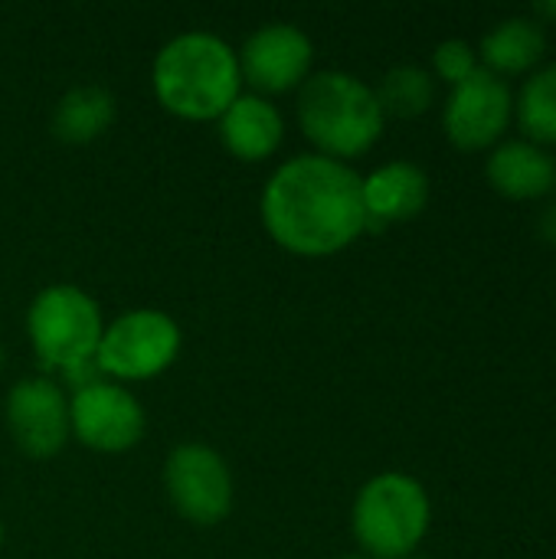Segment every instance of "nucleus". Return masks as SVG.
I'll return each instance as SVG.
<instances>
[{
	"instance_id": "nucleus-1",
	"label": "nucleus",
	"mask_w": 556,
	"mask_h": 559,
	"mask_svg": "<svg viewBox=\"0 0 556 559\" xmlns=\"http://www.w3.org/2000/svg\"><path fill=\"white\" fill-rule=\"evenodd\" d=\"M259 206L269 239L298 259L338 255L367 233L364 177L321 154L285 160L269 177Z\"/></svg>"
},
{
	"instance_id": "nucleus-2",
	"label": "nucleus",
	"mask_w": 556,
	"mask_h": 559,
	"mask_svg": "<svg viewBox=\"0 0 556 559\" xmlns=\"http://www.w3.org/2000/svg\"><path fill=\"white\" fill-rule=\"evenodd\" d=\"M157 105L184 121H220L242 95L236 49L203 29L174 36L151 66Z\"/></svg>"
},
{
	"instance_id": "nucleus-3",
	"label": "nucleus",
	"mask_w": 556,
	"mask_h": 559,
	"mask_svg": "<svg viewBox=\"0 0 556 559\" xmlns=\"http://www.w3.org/2000/svg\"><path fill=\"white\" fill-rule=\"evenodd\" d=\"M383 121L377 92L351 72H311L298 88V124L321 157L347 164L367 154L380 141Z\"/></svg>"
},
{
	"instance_id": "nucleus-4",
	"label": "nucleus",
	"mask_w": 556,
	"mask_h": 559,
	"mask_svg": "<svg viewBox=\"0 0 556 559\" xmlns=\"http://www.w3.org/2000/svg\"><path fill=\"white\" fill-rule=\"evenodd\" d=\"M351 531L367 557H413L429 531L426 488L403 472H383L370 478L354 498Z\"/></svg>"
},
{
	"instance_id": "nucleus-5",
	"label": "nucleus",
	"mask_w": 556,
	"mask_h": 559,
	"mask_svg": "<svg viewBox=\"0 0 556 559\" xmlns=\"http://www.w3.org/2000/svg\"><path fill=\"white\" fill-rule=\"evenodd\" d=\"M105 318L98 301L69 282L46 285L26 311V334L36 360L46 370H69L95 360Z\"/></svg>"
},
{
	"instance_id": "nucleus-6",
	"label": "nucleus",
	"mask_w": 556,
	"mask_h": 559,
	"mask_svg": "<svg viewBox=\"0 0 556 559\" xmlns=\"http://www.w3.org/2000/svg\"><path fill=\"white\" fill-rule=\"evenodd\" d=\"M180 324L161 308H131L105 324L95 367L105 380L144 383L174 367L180 357Z\"/></svg>"
},
{
	"instance_id": "nucleus-7",
	"label": "nucleus",
	"mask_w": 556,
	"mask_h": 559,
	"mask_svg": "<svg viewBox=\"0 0 556 559\" xmlns=\"http://www.w3.org/2000/svg\"><path fill=\"white\" fill-rule=\"evenodd\" d=\"M164 491L193 527H216L233 514L236 485L226 459L206 442H180L164 462Z\"/></svg>"
},
{
	"instance_id": "nucleus-8",
	"label": "nucleus",
	"mask_w": 556,
	"mask_h": 559,
	"mask_svg": "<svg viewBox=\"0 0 556 559\" xmlns=\"http://www.w3.org/2000/svg\"><path fill=\"white\" fill-rule=\"evenodd\" d=\"M69 429L72 436L98 455H125L141 445L147 416L144 406L121 383L98 380L85 390H75L69 400Z\"/></svg>"
},
{
	"instance_id": "nucleus-9",
	"label": "nucleus",
	"mask_w": 556,
	"mask_h": 559,
	"mask_svg": "<svg viewBox=\"0 0 556 559\" xmlns=\"http://www.w3.org/2000/svg\"><path fill=\"white\" fill-rule=\"evenodd\" d=\"M3 423L13 445L36 462L56 459L72 439L69 400L49 377H26L13 383L3 403Z\"/></svg>"
},
{
	"instance_id": "nucleus-10",
	"label": "nucleus",
	"mask_w": 556,
	"mask_h": 559,
	"mask_svg": "<svg viewBox=\"0 0 556 559\" xmlns=\"http://www.w3.org/2000/svg\"><path fill=\"white\" fill-rule=\"evenodd\" d=\"M239 75L252 85V95H285L308 82L315 66V43L295 23L259 26L236 52Z\"/></svg>"
},
{
	"instance_id": "nucleus-11",
	"label": "nucleus",
	"mask_w": 556,
	"mask_h": 559,
	"mask_svg": "<svg viewBox=\"0 0 556 559\" xmlns=\"http://www.w3.org/2000/svg\"><path fill=\"white\" fill-rule=\"evenodd\" d=\"M514 98L505 79L488 69H475L465 82L452 85L446 105V134L459 151H485L511 124Z\"/></svg>"
},
{
	"instance_id": "nucleus-12",
	"label": "nucleus",
	"mask_w": 556,
	"mask_h": 559,
	"mask_svg": "<svg viewBox=\"0 0 556 559\" xmlns=\"http://www.w3.org/2000/svg\"><path fill=\"white\" fill-rule=\"evenodd\" d=\"M220 141L229 157L242 164L269 160L285 141V118L282 111L262 95H239L220 115Z\"/></svg>"
},
{
	"instance_id": "nucleus-13",
	"label": "nucleus",
	"mask_w": 556,
	"mask_h": 559,
	"mask_svg": "<svg viewBox=\"0 0 556 559\" xmlns=\"http://www.w3.org/2000/svg\"><path fill=\"white\" fill-rule=\"evenodd\" d=\"M429 203V177L410 164L393 160L364 177V210L367 229H383L390 223H406L419 216Z\"/></svg>"
},
{
	"instance_id": "nucleus-14",
	"label": "nucleus",
	"mask_w": 556,
	"mask_h": 559,
	"mask_svg": "<svg viewBox=\"0 0 556 559\" xmlns=\"http://www.w3.org/2000/svg\"><path fill=\"white\" fill-rule=\"evenodd\" d=\"M488 180L511 200H541L554 190L556 160L531 141H508L488 157Z\"/></svg>"
},
{
	"instance_id": "nucleus-15",
	"label": "nucleus",
	"mask_w": 556,
	"mask_h": 559,
	"mask_svg": "<svg viewBox=\"0 0 556 559\" xmlns=\"http://www.w3.org/2000/svg\"><path fill=\"white\" fill-rule=\"evenodd\" d=\"M115 124V95L102 85H75L52 108V134L62 144H92Z\"/></svg>"
},
{
	"instance_id": "nucleus-16",
	"label": "nucleus",
	"mask_w": 556,
	"mask_h": 559,
	"mask_svg": "<svg viewBox=\"0 0 556 559\" xmlns=\"http://www.w3.org/2000/svg\"><path fill=\"white\" fill-rule=\"evenodd\" d=\"M547 49V33L537 20L531 16H514L498 23L485 39H482V59L488 72L501 75H518L534 69L544 59Z\"/></svg>"
},
{
	"instance_id": "nucleus-17",
	"label": "nucleus",
	"mask_w": 556,
	"mask_h": 559,
	"mask_svg": "<svg viewBox=\"0 0 556 559\" xmlns=\"http://www.w3.org/2000/svg\"><path fill=\"white\" fill-rule=\"evenodd\" d=\"M518 124L531 144H556V62L524 82L518 95Z\"/></svg>"
},
{
	"instance_id": "nucleus-18",
	"label": "nucleus",
	"mask_w": 556,
	"mask_h": 559,
	"mask_svg": "<svg viewBox=\"0 0 556 559\" xmlns=\"http://www.w3.org/2000/svg\"><path fill=\"white\" fill-rule=\"evenodd\" d=\"M374 92H377L383 115L419 118L423 111H429V105L436 98V82L419 66H397L383 75L380 88H374Z\"/></svg>"
},
{
	"instance_id": "nucleus-19",
	"label": "nucleus",
	"mask_w": 556,
	"mask_h": 559,
	"mask_svg": "<svg viewBox=\"0 0 556 559\" xmlns=\"http://www.w3.org/2000/svg\"><path fill=\"white\" fill-rule=\"evenodd\" d=\"M433 66H436L439 79H446L449 85H459L478 69V59H475V49L465 39H446V43L436 46Z\"/></svg>"
},
{
	"instance_id": "nucleus-20",
	"label": "nucleus",
	"mask_w": 556,
	"mask_h": 559,
	"mask_svg": "<svg viewBox=\"0 0 556 559\" xmlns=\"http://www.w3.org/2000/svg\"><path fill=\"white\" fill-rule=\"evenodd\" d=\"M537 229H541V236H544L547 242H554L556 246V203H551V206L541 213V223H537Z\"/></svg>"
},
{
	"instance_id": "nucleus-21",
	"label": "nucleus",
	"mask_w": 556,
	"mask_h": 559,
	"mask_svg": "<svg viewBox=\"0 0 556 559\" xmlns=\"http://www.w3.org/2000/svg\"><path fill=\"white\" fill-rule=\"evenodd\" d=\"M537 13L541 16H556V3H537Z\"/></svg>"
},
{
	"instance_id": "nucleus-22",
	"label": "nucleus",
	"mask_w": 556,
	"mask_h": 559,
	"mask_svg": "<svg viewBox=\"0 0 556 559\" xmlns=\"http://www.w3.org/2000/svg\"><path fill=\"white\" fill-rule=\"evenodd\" d=\"M3 537H7V534H3V521H0V550H3Z\"/></svg>"
},
{
	"instance_id": "nucleus-23",
	"label": "nucleus",
	"mask_w": 556,
	"mask_h": 559,
	"mask_svg": "<svg viewBox=\"0 0 556 559\" xmlns=\"http://www.w3.org/2000/svg\"><path fill=\"white\" fill-rule=\"evenodd\" d=\"M341 559H374V557H367V554H357V557H341Z\"/></svg>"
},
{
	"instance_id": "nucleus-24",
	"label": "nucleus",
	"mask_w": 556,
	"mask_h": 559,
	"mask_svg": "<svg viewBox=\"0 0 556 559\" xmlns=\"http://www.w3.org/2000/svg\"><path fill=\"white\" fill-rule=\"evenodd\" d=\"M0 367H3V347H0Z\"/></svg>"
},
{
	"instance_id": "nucleus-25",
	"label": "nucleus",
	"mask_w": 556,
	"mask_h": 559,
	"mask_svg": "<svg viewBox=\"0 0 556 559\" xmlns=\"http://www.w3.org/2000/svg\"><path fill=\"white\" fill-rule=\"evenodd\" d=\"M406 559H416V557H406Z\"/></svg>"
}]
</instances>
